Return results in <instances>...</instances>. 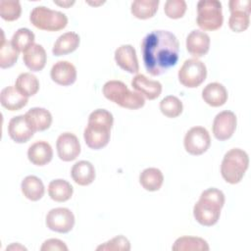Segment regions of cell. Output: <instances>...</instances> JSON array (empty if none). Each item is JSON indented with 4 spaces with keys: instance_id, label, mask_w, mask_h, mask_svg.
<instances>
[{
    "instance_id": "6da1fadb",
    "label": "cell",
    "mask_w": 251,
    "mask_h": 251,
    "mask_svg": "<svg viewBox=\"0 0 251 251\" xmlns=\"http://www.w3.org/2000/svg\"><path fill=\"white\" fill-rule=\"evenodd\" d=\"M178 40L169 30H152L144 36L141 42L144 67L153 76L161 75L176 66L178 61Z\"/></svg>"
},
{
    "instance_id": "7a4b0ae2",
    "label": "cell",
    "mask_w": 251,
    "mask_h": 251,
    "mask_svg": "<svg viewBox=\"0 0 251 251\" xmlns=\"http://www.w3.org/2000/svg\"><path fill=\"white\" fill-rule=\"evenodd\" d=\"M113 124L114 117L106 109H96L91 112L83 131L86 145L93 150L104 148L110 141Z\"/></svg>"
},
{
    "instance_id": "3957f363",
    "label": "cell",
    "mask_w": 251,
    "mask_h": 251,
    "mask_svg": "<svg viewBox=\"0 0 251 251\" xmlns=\"http://www.w3.org/2000/svg\"><path fill=\"white\" fill-rule=\"evenodd\" d=\"M225 201V194L222 190L216 187L204 190L193 207L194 219L204 226L216 225L220 219Z\"/></svg>"
},
{
    "instance_id": "277c9868",
    "label": "cell",
    "mask_w": 251,
    "mask_h": 251,
    "mask_svg": "<svg viewBox=\"0 0 251 251\" xmlns=\"http://www.w3.org/2000/svg\"><path fill=\"white\" fill-rule=\"evenodd\" d=\"M103 95L109 101L125 109L137 110L144 106V97L136 91H131L121 80H109L102 88Z\"/></svg>"
},
{
    "instance_id": "5b68a950",
    "label": "cell",
    "mask_w": 251,
    "mask_h": 251,
    "mask_svg": "<svg viewBox=\"0 0 251 251\" xmlns=\"http://www.w3.org/2000/svg\"><path fill=\"white\" fill-rule=\"evenodd\" d=\"M248 166V154L240 148H232L224 156L221 164V175L226 182L236 184L242 180Z\"/></svg>"
},
{
    "instance_id": "8992f818",
    "label": "cell",
    "mask_w": 251,
    "mask_h": 251,
    "mask_svg": "<svg viewBox=\"0 0 251 251\" xmlns=\"http://www.w3.org/2000/svg\"><path fill=\"white\" fill-rule=\"evenodd\" d=\"M29 21L36 28L46 31H59L68 25V17L64 13L44 6L34 7L30 12Z\"/></svg>"
},
{
    "instance_id": "52a82bcc",
    "label": "cell",
    "mask_w": 251,
    "mask_h": 251,
    "mask_svg": "<svg viewBox=\"0 0 251 251\" xmlns=\"http://www.w3.org/2000/svg\"><path fill=\"white\" fill-rule=\"evenodd\" d=\"M196 23L203 30L219 29L224 23L222 3L218 0H200L197 3Z\"/></svg>"
},
{
    "instance_id": "ba28073f",
    "label": "cell",
    "mask_w": 251,
    "mask_h": 251,
    "mask_svg": "<svg viewBox=\"0 0 251 251\" xmlns=\"http://www.w3.org/2000/svg\"><path fill=\"white\" fill-rule=\"evenodd\" d=\"M178 80L187 88H195L204 82L207 77L206 65L195 58L187 59L178 70Z\"/></svg>"
},
{
    "instance_id": "9c48e42d",
    "label": "cell",
    "mask_w": 251,
    "mask_h": 251,
    "mask_svg": "<svg viewBox=\"0 0 251 251\" xmlns=\"http://www.w3.org/2000/svg\"><path fill=\"white\" fill-rule=\"evenodd\" d=\"M230 16L228 26L234 32H243L250 24V0H230L228 2Z\"/></svg>"
},
{
    "instance_id": "30bf717a",
    "label": "cell",
    "mask_w": 251,
    "mask_h": 251,
    "mask_svg": "<svg viewBox=\"0 0 251 251\" xmlns=\"http://www.w3.org/2000/svg\"><path fill=\"white\" fill-rule=\"evenodd\" d=\"M183 145L185 151L190 155H202L211 145L210 134L203 126H193L185 133Z\"/></svg>"
},
{
    "instance_id": "8fae6325",
    "label": "cell",
    "mask_w": 251,
    "mask_h": 251,
    "mask_svg": "<svg viewBox=\"0 0 251 251\" xmlns=\"http://www.w3.org/2000/svg\"><path fill=\"white\" fill-rule=\"evenodd\" d=\"M45 223L50 230L59 233H67L71 231L75 226V215L68 208H54L47 213Z\"/></svg>"
},
{
    "instance_id": "7c38bea8",
    "label": "cell",
    "mask_w": 251,
    "mask_h": 251,
    "mask_svg": "<svg viewBox=\"0 0 251 251\" xmlns=\"http://www.w3.org/2000/svg\"><path fill=\"white\" fill-rule=\"evenodd\" d=\"M237 119L233 112L223 111L216 115L213 121L212 130L214 136L220 140L225 141L229 139L236 129Z\"/></svg>"
},
{
    "instance_id": "4fadbf2b",
    "label": "cell",
    "mask_w": 251,
    "mask_h": 251,
    "mask_svg": "<svg viewBox=\"0 0 251 251\" xmlns=\"http://www.w3.org/2000/svg\"><path fill=\"white\" fill-rule=\"evenodd\" d=\"M58 157L64 162L75 160L80 154V143L75 134L72 132L61 133L56 141Z\"/></svg>"
},
{
    "instance_id": "5bb4252c",
    "label": "cell",
    "mask_w": 251,
    "mask_h": 251,
    "mask_svg": "<svg viewBox=\"0 0 251 251\" xmlns=\"http://www.w3.org/2000/svg\"><path fill=\"white\" fill-rule=\"evenodd\" d=\"M210 36L201 30L194 29L186 37V50L195 59L205 56L210 49Z\"/></svg>"
},
{
    "instance_id": "9a60e30c",
    "label": "cell",
    "mask_w": 251,
    "mask_h": 251,
    "mask_svg": "<svg viewBox=\"0 0 251 251\" xmlns=\"http://www.w3.org/2000/svg\"><path fill=\"white\" fill-rule=\"evenodd\" d=\"M115 61L121 69L129 74H137L139 71L136 51L130 44H123L116 49Z\"/></svg>"
},
{
    "instance_id": "2e32d148",
    "label": "cell",
    "mask_w": 251,
    "mask_h": 251,
    "mask_svg": "<svg viewBox=\"0 0 251 251\" xmlns=\"http://www.w3.org/2000/svg\"><path fill=\"white\" fill-rule=\"evenodd\" d=\"M8 133L16 143H25L34 134V130L28 125L25 115L13 117L8 124Z\"/></svg>"
},
{
    "instance_id": "e0dca14e",
    "label": "cell",
    "mask_w": 251,
    "mask_h": 251,
    "mask_svg": "<svg viewBox=\"0 0 251 251\" xmlns=\"http://www.w3.org/2000/svg\"><path fill=\"white\" fill-rule=\"evenodd\" d=\"M50 76L55 83L69 86L76 80V69L69 61H58L52 66Z\"/></svg>"
},
{
    "instance_id": "ac0fdd59",
    "label": "cell",
    "mask_w": 251,
    "mask_h": 251,
    "mask_svg": "<svg viewBox=\"0 0 251 251\" xmlns=\"http://www.w3.org/2000/svg\"><path fill=\"white\" fill-rule=\"evenodd\" d=\"M132 88L148 100L158 98L162 93V84L158 80L149 79L142 74H137L131 79Z\"/></svg>"
},
{
    "instance_id": "d6986e66",
    "label": "cell",
    "mask_w": 251,
    "mask_h": 251,
    "mask_svg": "<svg viewBox=\"0 0 251 251\" xmlns=\"http://www.w3.org/2000/svg\"><path fill=\"white\" fill-rule=\"evenodd\" d=\"M23 61L31 72H40L46 65V51L42 45L34 43L24 52Z\"/></svg>"
},
{
    "instance_id": "ffe728a7",
    "label": "cell",
    "mask_w": 251,
    "mask_h": 251,
    "mask_svg": "<svg viewBox=\"0 0 251 251\" xmlns=\"http://www.w3.org/2000/svg\"><path fill=\"white\" fill-rule=\"evenodd\" d=\"M27 158L29 162L35 166H45L50 163L53 158V149L47 141H36L28 147Z\"/></svg>"
},
{
    "instance_id": "44dd1931",
    "label": "cell",
    "mask_w": 251,
    "mask_h": 251,
    "mask_svg": "<svg viewBox=\"0 0 251 251\" xmlns=\"http://www.w3.org/2000/svg\"><path fill=\"white\" fill-rule=\"evenodd\" d=\"M28 102V98L21 94L15 85H9L0 92V103L9 111H19Z\"/></svg>"
},
{
    "instance_id": "7402d4cb",
    "label": "cell",
    "mask_w": 251,
    "mask_h": 251,
    "mask_svg": "<svg viewBox=\"0 0 251 251\" xmlns=\"http://www.w3.org/2000/svg\"><path fill=\"white\" fill-rule=\"evenodd\" d=\"M25 117L34 132L46 130L52 124V115L45 108H31L25 114Z\"/></svg>"
},
{
    "instance_id": "603a6c76",
    "label": "cell",
    "mask_w": 251,
    "mask_h": 251,
    "mask_svg": "<svg viewBox=\"0 0 251 251\" xmlns=\"http://www.w3.org/2000/svg\"><path fill=\"white\" fill-rule=\"evenodd\" d=\"M227 90L220 82H211L202 90V99L209 106L221 107L227 101Z\"/></svg>"
},
{
    "instance_id": "cb8c5ba5",
    "label": "cell",
    "mask_w": 251,
    "mask_h": 251,
    "mask_svg": "<svg viewBox=\"0 0 251 251\" xmlns=\"http://www.w3.org/2000/svg\"><path fill=\"white\" fill-rule=\"evenodd\" d=\"M71 176L73 180L81 186H86L91 184L96 176L94 166L85 160H81L76 162L72 170Z\"/></svg>"
},
{
    "instance_id": "d4e9b609",
    "label": "cell",
    "mask_w": 251,
    "mask_h": 251,
    "mask_svg": "<svg viewBox=\"0 0 251 251\" xmlns=\"http://www.w3.org/2000/svg\"><path fill=\"white\" fill-rule=\"evenodd\" d=\"M79 42L80 38L77 33L73 31L65 32L60 35L55 41L52 48V53L54 56L57 57L68 55L77 49V47L79 46Z\"/></svg>"
},
{
    "instance_id": "484cf974",
    "label": "cell",
    "mask_w": 251,
    "mask_h": 251,
    "mask_svg": "<svg viewBox=\"0 0 251 251\" xmlns=\"http://www.w3.org/2000/svg\"><path fill=\"white\" fill-rule=\"evenodd\" d=\"M21 189L24 196L30 201L40 200L45 192L42 180L35 176H25L21 183Z\"/></svg>"
},
{
    "instance_id": "4316f807",
    "label": "cell",
    "mask_w": 251,
    "mask_h": 251,
    "mask_svg": "<svg viewBox=\"0 0 251 251\" xmlns=\"http://www.w3.org/2000/svg\"><path fill=\"white\" fill-rule=\"evenodd\" d=\"M74 188L72 184L62 178L53 179L48 184V194L56 202H66L73 196Z\"/></svg>"
},
{
    "instance_id": "83f0119b",
    "label": "cell",
    "mask_w": 251,
    "mask_h": 251,
    "mask_svg": "<svg viewBox=\"0 0 251 251\" xmlns=\"http://www.w3.org/2000/svg\"><path fill=\"white\" fill-rule=\"evenodd\" d=\"M164 182L163 173L157 168H147L139 175V183L147 191H157Z\"/></svg>"
},
{
    "instance_id": "f1b7e54d",
    "label": "cell",
    "mask_w": 251,
    "mask_h": 251,
    "mask_svg": "<svg viewBox=\"0 0 251 251\" xmlns=\"http://www.w3.org/2000/svg\"><path fill=\"white\" fill-rule=\"evenodd\" d=\"M174 251H208L207 241L198 236H180L172 246Z\"/></svg>"
},
{
    "instance_id": "f546056e",
    "label": "cell",
    "mask_w": 251,
    "mask_h": 251,
    "mask_svg": "<svg viewBox=\"0 0 251 251\" xmlns=\"http://www.w3.org/2000/svg\"><path fill=\"white\" fill-rule=\"evenodd\" d=\"M15 87L25 97L35 95L39 90V81L37 77L31 73H22L18 75Z\"/></svg>"
},
{
    "instance_id": "4dcf8cb0",
    "label": "cell",
    "mask_w": 251,
    "mask_h": 251,
    "mask_svg": "<svg viewBox=\"0 0 251 251\" xmlns=\"http://www.w3.org/2000/svg\"><path fill=\"white\" fill-rule=\"evenodd\" d=\"M159 3V0H136L131 3L130 12L139 20H147L155 16Z\"/></svg>"
},
{
    "instance_id": "1f68e13d",
    "label": "cell",
    "mask_w": 251,
    "mask_h": 251,
    "mask_svg": "<svg viewBox=\"0 0 251 251\" xmlns=\"http://www.w3.org/2000/svg\"><path fill=\"white\" fill-rule=\"evenodd\" d=\"M2 39L0 43V67L1 69H8L13 67L19 58V51L15 49L11 41L5 39L4 32L1 29Z\"/></svg>"
},
{
    "instance_id": "d6a6232c",
    "label": "cell",
    "mask_w": 251,
    "mask_h": 251,
    "mask_svg": "<svg viewBox=\"0 0 251 251\" xmlns=\"http://www.w3.org/2000/svg\"><path fill=\"white\" fill-rule=\"evenodd\" d=\"M34 33L25 27L19 28L12 36L11 43L19 52H25L29 46L34 44Z\"/></svg>"
},
{
    "instance_id": "836d02e7",
    "label": "cell",
    "mask_w": 251,
    "mask_h": 251,
    "mask_svg": "<svg viewBox=\"0 0 251 251\" xmlns=\"http://www.w3.org/2000/svg\"><path fill=\"white\" fill-rule=\"evenodd\" d=\"M160 110L164 116L167 118H176L178 117L183 110L182 102L174 95H168L165 98H163L160 102Z\"/></svg>"
},
{
    "instance_id": "e575fe53",
    "label": "cell",
    "mask_w": 251,
    "mask_h": 251,
    "mask_svg": "<svg viewBox=\"0 0 251 251\" xmlns=\"http://www.w3.org/2000/svg\"><path fill=\"white\" fill-rule=\"evenodd\" d=\"M22 14L21 3L17 0L0 1V17L6 22H14Z\"/></svg>"
},
{
    "instance_id": "d590c367",
    "label": "cell",
    "mask_w": 251,
    "mask_h": 251,
    "mask_svg": "<svg viewBox=\"0 0 251 251\" xmlns=\"http://www.w3.org/2000/svg\"><path fill=\"white\" fill-rule=\"evenodd\" d=\"M187 9L184 0H168L164 5V12L166 16L173 20L180 19L184 16Z\"/></svg>"
},
{
    "instance_id": "8d00e7d4",
    "label": "cell",
    "mask_w": 251,
    "mask_h": 251,
    "mask_svg": "<svg viewBox=\"0 0 251 251\" xmlns=\"http://www.w3.org/2000/svg\"><path fill=\"white\" fill-rule=\"evenodd\" d=\"M96 250H114V251H119V250H126L128 251L130 250V243L129 240L125 237L124 235H118L103 244L99 245Z\"/></svg>"
},
{
    "instance_id": "74e56055",
    "label": "cell",
    "mask_w": 251,
    "mask_h": 251,
    "mask_svg": "<svg viewBox=\"0 0 251 251\" xmlns=\"http://www.w3.org/2000/svg\"><path fill=\"white\" fill-rule=\"evenodd\" d=\"M40 250L41 251H55V250L67 251L68 247L64 241L57 238H50L43 242L42 246L40 247Z\"/></svg>"
},
{
    "instance_id": "f35d334b",
    "label": "cell",
    "mask_w": 251,
    "mask_h": 251,
    "mask_svg": "<svg viewBox=\"0 0 251 251\" xmlns=\"http://www.w3.org/2000/svg\"><path fill=\"white\" fill-rule=\"evenodd\" d=\"M55 4L59 5V6H63L65 8H69L70 6H72L73 4H75V1H63V2H58V1H54Z\"/></svg>"
}]
</instances>
